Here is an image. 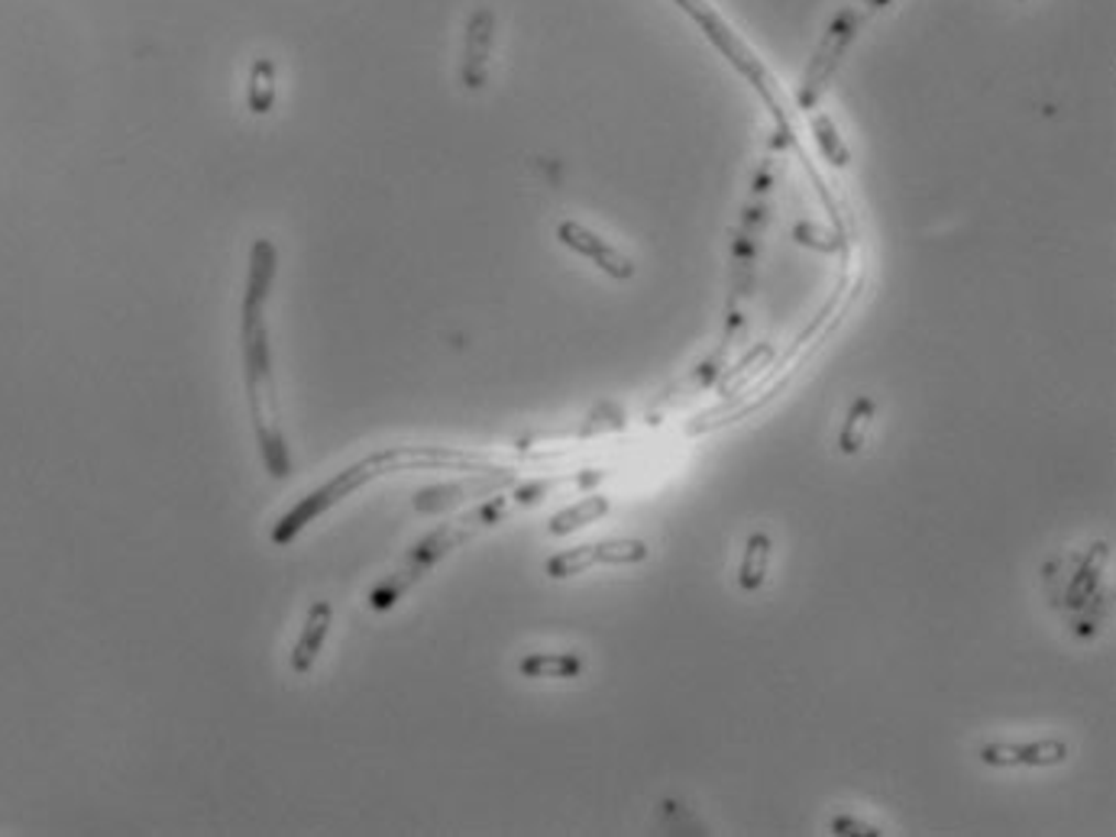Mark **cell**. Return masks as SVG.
I'll use <instances>...</instances> for the list:
<instances>
[{
  "instance_id": "obj_1",
  "label": "cell",
  "mask_w": 1116,
  "mask_h": 837,
  "mask_svg": "<svg viewBox=\"0 0 1116 837\" xmlns=\"http://www.w3.org/2000/svg\"><path fill=\"white\" fill-rule=\"evenodd\" d=\"M275 275H278V246L269 236H260L250 250V272H247V288H243V305H240V356H243L247 405H250V420H253L263 466L275 482H285L292 475V460H288V447L282 437V420H278L266 327V305Z\"/></svg>"
},
{
  "instance_id": "obj_2",
  "label": "cell",
  "mask_w": 1116,
  "mask_h": 837,
  "mask_svg": "<svg viewBox=\"0 0 1116 837\" xmlns=\"http://www.w3.org/2000/svg\"><path fill=\"white\" fill-rule=\"evenodd\" d=\"M402 470H479V472H492L499 466H492L485 456H477V453H463V450H444V447H389L382 453H372L366 460L340 470L333 478H327L324 485H318L311 495H305L292 511H285L269 540L275 547H288L302 530H308L311 524L318 521L324 511L337 508L343 498H350L353 492H360L363 485H370L372 478H382V475H392V472Z\"/></svg>"
},
{
  "instance_id": "obj_3",
  "label": "cell",
  "mask_w": 1116,
  "mask_h": 837,
  "mask_svg": "<svg viewBox=\"0 0 1116 837\" xmlns=\"http://www.w3.org/2000/svg\"><path fill=\"white\" fill-rule=\"evenodd\" d=\"M502 511H505V498H492V502H485V505H479V508H473L470 515H463V518H457V521H450V524H444V527H437L434 533H427L425 540L408 553V560H405V566L402 570H395L392 576L385 579L382 585H375L370 592V605L375 608V612H385V608H392L418 579L425 576V573H430L450 550H457L463 540H470L477 530H482V527H489V524H495L499 518H502Z\"/></svg>"
},
{
  "instance_id": "obj_4",
  "label": "cell",
  "mask_w": 1116,
  "mask_h": 837,
  "mask_svg": "<svg viewBox=\"0 0 1116 837\" xmlns=\"http://www.w3.org/2000/svg\"><path fill=\"white\" fill-rule=\"evenodd\" d=\"M677 3H680L683 10H690L692 16H696V23H702L705 36H709V40H712V43H715L722 53L729 55V62H732V65L742 71L744 78H747V81H751V85H754V88H757L764 98H767V104H770V110H774V113H777V120H780V117H784L780 101H774V95H770V85H767L770 78H767V71L761 68V62L754 58V53H747V49H744L742 40H738V36H735V33H732V30H729V26H725V23H722V20L712 13L705 3H702V0H677Z\"/></svg>"
},
{
  "instance_id": "obj_5",
  "label": "cell",
  "mask_w": 1116,
  "mask_h": 837,
  "mask_svg": "<svg viewBox=\"0 0 1116 837\" xmlns=\"http://www.w3.org/2000/svg\"><path fill=\"white\" fill-rule=\"evenodd\" d=\"M557 240L567 246V250H573L577 256H583L586 262H592L595 268H602L609 278H615V282H628L632 275H635V262L628 260L622 250H615L612 243H605L599 233H592L589 227H583V223H577V220H564L560 227H557Z\"/></svg>"
},
{
  "instance_id": "obj_6",
  "label": "cell",
  "mask_w": 1116,
  "mask_h": 837,
  "mask_svg": "<svg viewBox=\"0 0 1116 837\" xmlns=\"http://www.w3.org/2000/svg\"><path fill=\"white\" fill-rule=\"evenodd\" d=\"M512 482V472H485L479 478H463V482H450V485H434V488H425L415 495V511L422 515H440V511H450L470 498H479V495H495L499 488H505Z\"/></svg>"
},
{
  "instance_id": "obj_7",
  "label": "cell",
  "mask_w": 1116,
  "mask_h": 837,
  "mask_svg": "<svg viewBox=\"0 0 1116 837\" xmlns=\"http://www.w3.org/2000/svg\"><path fill=\"white\" fill-rule=\"evenodd\" d=\"M981 760L987 767H1059L1068 760L1064 740H1029V744H984Z\"/></svg>"
},
{
  "instance_id": "obj_8",
  "label": "cell",
  "mask_w": 1116,
  "mask_h": 837,
  "mask_svg": "<svg viewBox=\"0 0 1116 837\" xmlns=\"http://www.w3.org/2000/svg\"><path fill=\"white\" fill-rule=\"evenodd\" d=\"M492 43H495V16L492 10L479 7L467 26V43H463V68L460 78L467 88H482L485 75H489V55H492Z\"/></svg>"
},
{
  "instance_id": "obj_9",
  "label": "cell",
  "mask_w": 1116,
  "mask_h": 837,
  "mask_svg": "<svg viewBox=\"0 0 1116 837\" xmlns=\"http://www.w3.org/2000/svg\"><path fill=\"white\" fill-rule=\"evenodd\" d=\"M330 625H333V605L330 602H315L308 608V618L302 625V634L295 640V650H292V673L295 676H305L311 673L318 653L324 650V640L330 634Z\"/></svg>"
},
{
  "instance_id": "obj_10",
  "label": "cell",
  "mask_w": 1116,
  "mask_h": 837,
  "mask_svg": "<svg viewBox=\"0 0 1116 837\" xmlns=\"http://www.w3.org/2000/svg\"><path fill=\"white\" fill-rule=\"evenodd\" d=\"M605 515H609V498H605V495H586L583 502H577V505L557 511V515L550 518V524H547V530H550L554 537H567V533H577V530H583L589 524L602 521Z\"/></svg>"
},
{
  "instance_id": "obj_11",
  "label": "cell",
  "mask_w": 1116,
  "mask_h": 837,
  "mask_svg": "<svg viewBox=\"0 0 1116 837\" xmlns=\"http://www.w3.org/2000/svg\"><path fill=\"white\" fill-rule=\"evenodd\" d=\"M518 670L528 680H577L583 660L573 653H532L518 663Z\"/></svg>"
},
{
  "instance_id": "obj_12",
  "label": "cell",
  "mask_w": 1116,
  "mask_h": 837,
  "mask_svg": "<svg viewBox=\"0 0 1116 837\" xmlns=\"http://www.w3.org/2000/svg\"><path fill=\"white\" fill-rule=\"evenodd\" d=\"M770 550H774V547H770V537H767V533H754V537L747 540V550H744L742 560V576H738L744 592H757V588L764 585L767 570H770Z\"/></svg>"
},
{
  "instance_id": "obj_13",
  "label": "cell",
  "mask_w": 1116,
  "mask_h": 837,
  "mask_svg": "<svg viewBox=\"0 0 1116 837\" xmlns=\"http://www.w3.org/2000/svg\"><path fill=\"white\" fill-rule=\"evenodd\" d=\"M644 560H647V543L635 537H615V540L595 543V563L602 566H635Z\"/></svg>"
},
{
  "instance_id": "obj_14",
  "label": "cell",
  "mask_w": 1116,
  "mask_h": 837,
  "mask_svg": "<svg viewBox=\"0 0 1116 837\" xmlns=\"http://www.w3.org/2000/svg\"><path fill=\"white\" fill-rule=\"evenodd\" d=\"M595 566V543H586V547H573L567 553H557L547 560V576L550 579H570L580 576L586 570Z\"/></svg>"
},
{
  "instance_id": "obj_15",
  "label": "cell",
  "mask_w": 1116,
  "mask_h": 837,
  "mask_svg": "<svg viewBox=\"0 0 1116 837\" xmlns=\"http://www.w3.org/2000/svg\"><path fill=\"white\" fill-rule=\"evenodd\" d=\"M812 136H816L822 156L829 158L832 165H849L851 158L849 146H845V140L839 136V130H835V123H832L829 113H816V117H812Z\"/></svg>"
},
{
  "instance_id": "obj_16",
  "label": "cell",
  "mask_w": 1116,
  "mask_h": 837,
  "mask_svg": "<svg viewBox=\"0 0 1116 837\" xmlns=\"http://www.w3.org/2000/svg\"><path fill=\"white\" fill-rule=\"evenodd\" d=\"M874 423V401L871 398H861L854 408H851V418L845 420V430H842V450L845 453H857L864 447V437Z\"/></svg>"
},
{
  "instance_id": "obj_17",
  "label": "cell",
  "mask_w": 1116,
  "mask_h": 837,
  "mask_svg": "<svg viewBox=\"0 0 1116 837\" xmlns=\"http://www.w3.org/2000/svg\"><path fill=\"white\" fill-rule=\"evenodd\" d=\"M266 75L269 62H260V65H256V78H253V85H250V107H253L256 113H266L269 107H272V98H275V85L269 81Z\"/></svg>"
},
{
  "instance_id": "obj_18",
  "label": "cell",
  "mask_w": 1116,
  "mask_h": 837,
  "mask_svg": "<svg viewBox=\"0 0 1116 837\" xmlns=\"http://www.w3.org/2000/svg\"><path fill=\"white\" fill-rule=\"evenodd\" d=\"M832 832H835V835H880V828H874V825H864V822L849 818V815L835 818V822H832Z\"/></svg>"
},
{
  "instance_id": "obj_19",
  "label": "cell",
  "mask_w": 1116,
  "mask_h": 837,
  "mask_svg": "<svg viewBox=\"0 0 1116 837\" xmlns=\"http://www.w3.org/2000/svg\"><path fill=\"white\" fill-rule=\"evenodd\" d=\"M819 236H825V233H819V230H812L809 223H799L797 227V240L799 243H806V246H816V250H835V243L832 240H819Z\"/></svg>"
}]
</instances>
